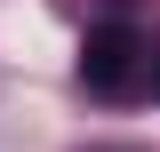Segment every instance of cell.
I'll use <instances>...</instances> for the list:
<instances>
[{
  "label": "cell",
  "mask_w": 160,
  "mask_h": 152,
  "mask_svg": "<svg viewBox=\"0 0 160 152\" xmlns=\"http://www.w3.org/2000/svg\"><path fill=\"white\" fill-rule=\"evenodd\" d=\"M144 80V32L136 24H88L80 40V88L88 96H136Z\"/></svg>",
  "instance_id": "obj_1"
},
{
  "label": "cell",
  "mask_w": 160,
  "mask_h": 152,
  "mask_svg": "<svg viewBox=\"0 0 160 152\" xmlns=\"http://www.w3.org/2000/svg\"><path fill=\"white\" fill-rule=\"evenodd\" d=\"M144 72H152V88H160V56H152V48H144Z\"/></svg>",
  "instance_id": "obj_2"
}]
</instances>
